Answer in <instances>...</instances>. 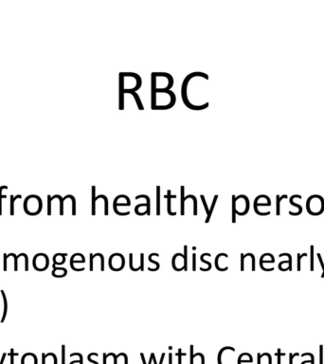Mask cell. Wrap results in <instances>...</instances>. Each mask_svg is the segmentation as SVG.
I'll list each match as a JSON object with an SVG mask.
<instances>
[{"instance_id":"obj_7","label":"cell","mask_w":324,"mask_h":364,"mask_svg":"<svg viewBox=\"0 0 324 364\" xmlns=\"http://www.w3.org/2000/svg\"><path fill=\"white\" fill-rule=\"evenodd\" d=\"M122 76L123 77H133V78H135L136 79V81H137V85L134 88H131V89H129V90H131V91H137V90H138L140 87H141V84H142V80H141V77H140L138 74H137V73H134V72H122Z\"/></svg>"},{"instance_id":"obj_25","label":"cell","mask_w":324,"mask_h":364,"mask_svg":"<svg viewBox=\"0 0 324 364\" xmlns=\"http://www.w3.org/2000/svg\"><path fill=\"white\" fill-rule=\"evenodd\" d=\"M153 256H157V257H159V254L158 253H151L150 255H149V261L152 263V264H154V265H156L157 266V268H156V270H158L159 269V267H160V264L158 263V262H157V261H154V260H153L152 259V257Z\"/></svg>"},{"instance_id":"obj_38","label":"cell","mask_w":324,"mask_h":364,"mask_svg":"<svg viewBox=\"0 0 324 364\" xmlns=\"http://www.w3.org/2000/svg\"><path fill=\"white\" fill-rule=\"evenodd\" d=\"M245 254H241V270L244 271L245 270Z\"/></svg>"},{"instance_id":"obj_17","label":"cell","mask_w":324,"mask_h":364,"mask_svg":"<svg viewBox=\"0 0 324 364\" xmlns=\"http://www.w3.org/2000/svg\"><path fill=\"white\" fill-rule=\"evenodd\" d=\"M99 198H102V199H103L104 200V215H108V213H109V211H108V198L105 196L104 195H99V196H97V197H95V199H96V201L98 200Z\"/></svg>"},{"instance_id":"obj_28","label":"cell","mask_w":324,"mask_h":364,"mask_svg":"<svg viewBox=\"0 0 324 364\" xmlns=\"http://www.w3.org/2000/svg\"><path fill=\"white\" fill-rule=\"evenodd\" d=\"M129 266H130V269L131 270H133V271H138V270H140V267H138V268H136V267H134V266H133V253H130L129 254Z\"/></svg>"},{"instance_id":"obj_33","label":"cell","mask_w":324,"mask_h":364,"mask_svg":"<svg viewBox=\"0 0 324 364\" xmlns=\"http://www.w3.org/2000/svg\"><path fill=\"white\" fill-rule=\"evenodd\" d=\"M286 197V195H284L283 197H280L279 195H277V215H280V202L283 198Z\"/></svg>"},{"instance_id":"obj_15","label":"cell","mask_w":324,"mask_h":364,"mask_svg":"<svg viewBox=\"0 0 324 364\" xmlns=\"http://www.w3.org/2000/svg\"><path fill=\"white\" fill-rule=\"evenodd\" d=\"M217 199H218V195H214V197H213L212 203H211V206H210V208H209V213L207 215V218H206V220H205V223H209V219H210L211 215H212V212H213V210H214V207H215V204H216Z\"/></svg>"},{"instance_id":"obj_21","label":"cell","mask_w":324,"mask_h":364,"mask_svg":"<svg viewBox=\"0 0 324 364\" xmlns=\"http://www.w3.org/2000/svg\"><path fill=\"white\" fill-rule=\"evenodd\" d=\"M189 198H192L193 201V215H197V199L194 195H189L187 196H185V201Z\"/></svg>"},{"instance_id":"obj_31","label":"cell","mask_w":324,"mask_h":364,"mask_svg":"<svg viewBox=\"0 0 324 364\" xmlns=\"http://www.w3.org/2000/svg\"><path fill=\"white\" fill-rule=\"evenodd\" d=\"M200 197H201V199H202V202H203V205H204V208H205V211H206V212H207V215H208L209 213V208L208 207V204H207V202H206L205 196H204L203 195H200Z\"/></svg>"},{"instance_id":"obj_19","label":"cell","mask_w":324,"mask_h":364,"mask_svg":"<svg viewBox=\"0 0 324 364\" xmlns=\"http://www.w3.org/2000/svg\"><path fill=\"white\" fill-rule=\"evenodd\" d=\"M157 215H160V187H157Z\"/></svg>"},{"instance_id":"obj_32","label":"cell","mask_w":324,"mask_h":364,"mask_svg":"<svg viewBox=\"0 0 324 364\" xmlns=\"http://www.w3.org/2000/svg\"><path fill=\"white\" fill-rule=\"evenodd\" d=\"M306 256H307V253H303V254L298 253V270H299V271L301 270V268H300V261H301V258H302V257H306Z\"/></svg>"},{"instance_id":"obj_37","label":"cell","mask_w":324,"mask_h":364,"mask_svg":"<svg viewBox=\"0 0 324 364\" xmlns=\"http://www.w3.org/2000/svg\"><path fill=\"white\" fill-rule=\"evenodd\" d=\"M284 256L288 257V260H289V264H290V267L292 268V258H291V255H290L289 253H281V254L279 255V257H284Z\"/></svg>"},{"instance_id":"obj_34","label":"cell","mask_w":324,"mask_h":364,"mask_svg":"<svg viewBox=\"0 0 324 364\" xmlns=\"http://www.w3.org/2000/svg\"><path fill=\"white\" fill-rule=\"evenodd\" d=\"M3 257H4V265H3V270L4 271H7V269H8V264H7V262H8V255H7L6 253H4V255H3Z\"/></svg>"},{"instance_id":"obj_12","label":"cell","mask_w":324,"mask_h":364,"mask_svg":"<svg viewBox=\"0 0 324 364\" xmlns=\"http://www.w3.org/2000/svg\"><path fill=\"white\" fill-rule=\"evenodd\" d=\"M124 93L132 94L133 97L135 98V101H136V103H137V105H138V108L139 110H143V109H144L143 104H142V103H141V100H140V98H139V96H138V94L137 93V92L131 91V90H129V89H124Z\"/></svg>"},{"instance_id":"obj_27","label":"cell","mask_w":324,"mask_h":364,"mask_svg":"<svg viewBox=\"0 0 324 364\" xmlns=\"http://www.w3.org/2000/svg\"><path fill=\"white\" fill-rule=\"evenodd\" d=\"M206 256H209V257H210V256H211V254H210V253H203V254L201 255V258H200V260H201V262H202V263H204V264H206V265H208V266H209V268L210 269V268H211V263H210V262H209V261H206L205 259H204V257H206Z\"/></svg>"},{"instance_id":"obj_5","label":"cell","mask_w":324,"mask_h":364,"mask_svg":"<svg viewBox=\"0 0 324 364\" xmlns=\"http://www.w3.org/2000/svg\"><path fill=\"white\" fill-rule=\"evenodd\" d=\"M124 77L119 73V110L124 109Z\"/></svg>"},{"instance_id":"obj_41","label":"cell","mask_w":324,"mask_h":364,"mask_svg":"<svg viewBox=\"0 0 324 364\" xmlns=\"http://www.w3.org/2000/svg\"><path fill=\"white\" fill-rule=\"evenodd\" d=\"M316 256L319 257V263H320L321 267H322V270H323V272H322V274H323V273H324V264H323V261H322V258H321V255H320V253H316Z\"/></svg>"},{"instance_id":"obj_22","label":"cell","mask_w":324,"mask_h":364,"mask_svg":"<svg viewBox=\"0 0 324 364\" xmlns=\"http://www.w3.org/2000/svg\"><path fill=\"white\" fill-rule=\"evenodd\" d=\"M95 194H96V187L92 186V215H96V199H95L96 195H95Z\"/></svg>"},{"instance_id":"obj_26","label":"cell","mask_w":324,"mask_h":364,"mask_svg":"<svg viewBox=\"0 0 324 364\" xmlns=\"http://www.w3.org/2000/svg\"><path fill=\"white\" fill-rule=\"evenodd\" d=\"M4 189H8V187H7V186L0 187V215H2V198L7 197V195H2V191Z\"/></svg>"},{"instance_id":"obj_18","label":"cell","mask_w":324,"mask_h":364,"mask_svg":"<svg viewBox=\"0 0 324 364\" xmlns=\"http://www.w3.org/2000/svg\"><path fill=\"white\" fill-rule=\"evenodd\" d=\"M232 222H236V196L232 195Z\"/></svg>"},{"instance_id":"obj_30","label":"cell","mask_w":324,"mask_h":364,"mask_svg":"<svg viewBox=\"0 0 324 364\" xmlns=\"http://www.w3.org/2000/svg\"><path fill=\"white\" fill-rule=\"evenodd\" d=\"M310 249H311V251H310V253H311V266H310V269H311L312 271L314 270V246H311L310 247Z\"/></svg>"},{"instance_id":"obj_2","label":"cell","mask_w":324,"mask_h":364,"mask_svg":"<svg viewBox=\"0 0 324 364\" xmlns=\"http://www.w3.org/2000/svg\"><path fill=\"white\" fill-rule=\"evenodd\" d=\"M43 208V202L38 195H29L24 201V211L29 215H37Z\"/></svg>"},{"instance_id":"obj_3","label":"cell","mask_w":324,"mask_h":364,"mask_svg":"<svg viewBox=\"0 0 324 364\" xmlns=\"http://www.w3.org/2000/svg\"><path fill=\"white\" fill-rule=\"evenodd\" d=\"M324 210V201L320 195H312L307 200V211L312 215H321Z\"/></svg>"},{"instance_id":"obj_29","label":"cell","mask_w":324,"mask_h":364,"mask_svg":"<svg viewBox=\"0 0 324 364\" xmlns=\"http://www.w3.org/2000/svg\"><path fill=\"white\" fill-rule=\"evenodd\" d=\"M51 205H52V200H51V196L48 195L47 196V215H51Z\"/></svg>"},{"instance_id":"obj_14","label":"cell","mask_w":324,"mask_h":364,"mask_svg":"<svg viewBox=\"0 0 324 364\" xmlns=\"http://www.w3.org/2000/svg\"><path fill=\"white\" fill-rule=\"evenodd\" d=\"M139 198H145L146 199V215H151V200H150V197L148 196V195H137L136 196V199L138 200V199H139Z\"/></svg>"},{"instance_id":"obj_13","label":"cell","mask_w":324,"mask_h":364,"mask_svg":"<svg viewBox=\"0 0 324 364\" xmlns=\"http://www.w3.org/2000/svg\"><path fill=\"white\" fill-rule=\"evenodd\" d=\"M22 364H37V359L33 354H26L22 359Z\"/></svg>"},{"instance_id":"obj_36","label":"cell","mask_w":324,"mask_h":364,"mask_svg":"<svg viewBox=\"0 0 324 364\" xmlns=\"http://www.w3.org/2000/svg\"><path fill=\"white\" fill-rule=\"evenodd\" d=\"M140 270H144V254L140 253Z\"/></svg>"},{"instance_id":"obj_6","label":"cell","mask_w":324,"mask_h":364,"mask_svg":"<svg viewBox=\"0 0 324 364\" xmlns=\"http://www.w3.org/2000/svg\"><path fill=\"white\" fill-rule=\"evenodd\" d=\"M152 75V77H151V82H152V84H151V89H152V93H151V96H152V109L154 107V106H156L157 104H156V103H157V93H156V89H157V77L154 76V72L151 74Z\"/></svg>"},{"instance_id":"obj_16","label":"cell","mask_w":324,"mask_h":364,"mask_svg":"<svg viewBox=\"0 0 324 364\" xmlns=\"http://www.w3.org/2000/svg\"><path fill=\"white\" fill-rule=\"evenodd\" d=\"M184 192H185V187L184 186H181V215H185V195H184Z\"/></svg>"},{"instance_id":"obj_39","label":"cell","mask_w":324,"mask_h":364,"mask_svg":"<svg viewBox=\"0 0 324 364\" xmlns=\"http://www.w3.org/2000/svg\"><path fill=\"white\" fill-rule=\"evenodd\" d=\"M193 271L196 270V254L195 253L193 254Z\"/></svg>"},{"instance_id":"obj_35","label":"cell","mask_w":324,"mask_h":364,"mask_svg":"<svg viewBox=\"0 0 324 364\" xmlns=\"http://www.w3.org/2000/svg\"><path fill=\"white\" fill-rule=\"evenodd\" d=\"M71 200H72V215H76V200L73 195L71 196Z\"/></svg>"},{"instance_id":"obj_23","label":"cell","mask_w":324,"mask_h":364,"mask_svg":"<svg viewBox=\"0 0 324 364\" xmlns=\"http://www.w3.org/2000/svg\"><path fill=\"white\" fill-rule=\"evenodd\" d=\"M19 198H21L20 195H18L16 196L11 195V215H15V201L16 200V199H19Z\"/></svg>"},{"instance_id":"obj_40","label":"cell","mask_w":324,"mask_h":364,"mask_svg":"<svg viewBox=\"0 0 324 364\" xmlns=\"http://www.w3.org/2000/svg\"><path fill=\"white\" fill-rule=\"evenodd\" d=\"M93 260H94L93 254H92V253H90V267H89V269H90V271H93Z\"/></svg>"},{"instance_id":"obj_8","label":"cell","mask_w":324,"mask_h":364,"mask_svg":"<svg viewBox=\"0 0 324 364\" xmlns=\"http://www.w3.org/2000/svg\"><path fill=\"white\" fill-rule=\"evenodd\" d=\"M171 190H168L167 191V195L164 196L166 199H167V212H168V215H177V212H172V210H171V207H172V203H171V200L173 198H177V195H173L172 194H171Z\"/></svg>"},{"instance_id":"obj_20","label":"cell","mask_w":324,"mask_h":364,"mask_svg":"<svg viewBox=\"0 0 324 364\" xmlns=\"http://www.w3.org/2000/svg\"><path fill=\"white\" fill-rule=\"evenodd\" d=\"M45 359V358H44ZM45 364H56V358L54 354H47L46 356Z\"/></svg>"},{"instance_id":"obj_11","label":"cell","mask_w":324,"mask_h":364,"mask_svg":"<svg viewBox=\"0 0 324 364\" xmlns=\"http://www.w3.org/2000/svg\"><path fill=\"white\" fill-rule=\"evenodd\" d=\"M67 256L66 253H56L53 256V264L56 266L64 265L66 262V257Z\"/></svg>"},{"instance_id":"obj_9","label":"cell","mask_w":324,"mask_h":364,"mask_svg":"<svg viewBox=\"0 0 324 364\" xmlns=\"http://www.w3.org/2000/svg\"><path fill=\"white\" fill-rule=\"evenodd\" d=\"M52 267H53V270H52V272H51V275L52 276H54V277H56V278H63V277H65V276H66V274H67V270H66V268H65V267H56V265H52Z\"/></svg>"},{"instance_id":"obj_4","label":"cell","mask_w":324,"mask_h":364,"mask_svg":"<svg viewBox=\"0 0 324 364\" xmlns=\"http://www.w3.org/2000/svg\"><path fill=\"white\" fill-rule=\"evenodd\" d=\"M33 268L37 271H45L49 267V259L46 253H37L32 259Z\"/></svg>"},{"instance_id":"obj_10","label":"cell","mask_w":324,"mask_h":364,"mask_svg":"<svg viewBox=\"0 0 324 364\" xmlns=\"http://www.w3.org/2000/svg\"><path fill=\"white\" fill-rule=\"evenodd\" d=\"M0 293H1L2 298H3V315H2V318H1V320H0V323H3L5 322V320H6L7 313H8V300H7V295H6L4 290H0Z\"/></svg>"},{"instance_id":"obj_24","label":"cell","mask_w":324,"mask_h":364,"mask_svg":"<svg viewBox=\"0 0 324 364\" xmlns=\"http://www.w3.org/2000/svg\"><path fill=\"white\" fill-rule=\"evenodd\" d=\"M183 260H184V269L188 270V247L184 246V254H183Z\"/></svg>"},{"instance_id":"obj_1","label":"cell","mask_w":324,"mask_h":364,"mask_svg":"<svg viewBox=\"0 0 324 364\" xmlns=\"http://www.w3.org/2000/svg\"><path fill=\"white\" fill-rule=\"evenodd\" d=\"M196 76H201V77H203V78H205L206 80H209V75L206 74V73H203V72H193V73L189 74V75L185 78V80L183 81L182 87H181V96H182L183 103H184V104L187 106V107H189L190 109H193V110H203V109H206L207 107H209V103H206L205 104L201 105V106H200V105H193V104H192L191 103H190V102L188 101V98H187V92H186V90H187V87H188V82H189L190 80H191L192 78L196 77Z\"/></svg>"}]
</instances>
